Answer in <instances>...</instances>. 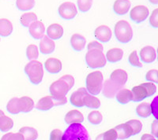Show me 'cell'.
<instances>
[{
    "label": "cell",
    "mask_w": 158,
    "mask_h": 140,
    "mask_svg": "<svg viewBox=\"0 0 158 140\" xmlns=\"http://www.w3.org/2000/svg\"><path fill=\"white\" fill-rule=\"evenodd\" d=\"M86 40L80 34H74L70 38V44L75 51H81L85 48Z\"/></svg>",
    "instance_id": "ffe728a7"
},
{
    "label": "cell",
    "mask_w": 158,
    "mask_h": 140,
    "mask_svg": "<svg viewBox=\"0 0 158 140\" xmlns=\"http://www.w3.org/2000/svg\"><path fill=\"white\" fill-rule=\"evenodd\" d=\"M141 140H156V138H154L152 135H149V134H144V135L141 137Z\"/></svg>",
    "instance_id": "681fc988"
},
{
    "label": "cell",
    "mask_w": 158,
    "mask_h": 140,
    "mask_svg": "<svg viewBox=\"0 0 158 140\" xmlns=\"http://www.w3.org/2000/svg\"><path fill=\"white\" fill-rule=\"evenodd\" d=\"M152 128H151V130H152V133H153V135H154L155 137H157L158 135V131H157V128H158V122L156 120H154L153 123H152V126H151Z\"/></svg>",
    "instance_id": "c3c4849f"
},
{
    "label": "cell",
    "mask_w": 158,
    "mask_h": 140,
    "mask_svg": "<svg viewBox=\"0 0 158 140\" xmlns=\"http://www.w3.org/2000/svg\"><path fill=\"white\" fill-rule=\"evenodd\" d=\"M126 124H127V125L130 127V128H131L132 135H137V134H138V133L142 131V124L139 120H129V121H127Z\"/></svg>",
    "instance_id": "d590c367"
},
{
    "label": "cell",
    "mask_w": 158,
    "mask_h": 140,
    "mask_svg": "<svg viewBox=\"0 0 158 140\" xmlns=\"http://www.w3.org/2000/svg\"><path fill=\"white\" fill-rule=\"evenodd\" d=\"M131 93H132V100L135 103L141 102V101L144 100L146 98L148 97L147 91L141 84L133 88V89L131 91Z\"/></svg>",
    "instance_id": "44dd1931"
},
{
    "label": "cell",
    "mask_w": 158,
    "mask_h": 140,
    "mask_svg": "<svg viewBox=\"0 0 158 140\" xmlns=\"http://www.w3.org/2000/svg\"><path fill=\"white\" fill-rule=\"evenodd\" d=\"M60 79L63 80H64L65 82L67 83V84H68L69 88H70V89L73 88V86H74V77L72 76L65 75V76H62Z\"/></svg>",
    "instance_id": "bcb514c9"
},
{
    "label": "cell",
    "mask_w": 158,
    "mask_h": 140,
    "mask_svg": "<svg viewBox=\"0 0 158 140\" xmlns=\"http://www.w3.org/2000/svg\"><path fill=\"white\" fill-rule=\"evenodd\" d=\"M123 56V51L119 48H112L107 51L106 60L110 63H115L121 61Z\"/></svg>",
    "instance_id": "603a6c76"
},
{
    "label": "cell",
    "mask_w": 158,
    "mask_h": 140,
    "mask_svg": "<svg viewBox=\"0 0 158 140\" xmlns=\"http://www.w3.org/2000/svg\"><path fill=\"white\" fill-rule=\"evenodd\" d=\"M114 129L116 131L117 138H118V139H127V138H130L132 135L131 128H130V127L126 123L125 124H121L119 125H117Z\"/></svg>",
    "instance_id": "7402d4cb"
},
{
    "label": "cell",
    "mask_w": 158,
    "mask_h": 140,
    "mask_svg": "<svg viewBox=\"0 0 158 140\" xmlns=\"http://www.w3.org/2000/svg\"><path fill=\"white\" fill-rule=\"evenodd\" d=\"M158 71L156 69L149 70L146 75V80L152 83L157 84L158 83Z\"/></svg>",
    "instance_id": "b9f144b4"
},
{
    "label": "cell",
    "mask_w": 158,
    "mask_h": 140,
    "mask_svg": "<svg viewBox=\"0 0 158 140\" xmlns=\"http://www.w3.org/2000/svg\"><path fill=\"white\" fill-rule=\"evenodd\" d=\"M149 24L154 28L158 27V9H155L152 13L149 18Z\"/></svg>",
    "instance_id": "ee69618b"
},
{
    "label": "cell",
    "mask_w": 158,
    "mask_h": 140,
    "mask_svg": "<svg viewBox=\"0 0 158 140\" xmlns=\"http://www.w3.org/2000/svg\"><path fill=\"white\" fill-rule=\"evenodd\" d=\"M16 5L19 10H29L34 7L35 0H17Z\"/></svg>",
    "instance_id": "836d02e7"
},
{
    "label": "cell",
    "mask_w": 158,
    "mask_h": 140,
    "mask_svg": "<svg viewBox=\"0 0 158 140\" xmlns=\"http://www.w3.org/2000/svg\"><path fill=\"white\" fill-rule=\"evenodd\" d=\"M136 113L142 118H146L152 113L150 105L147 103H142L138 105L136 108Z\"/></svg>",
    "instance_id": "f546056e"
},
{
    "label": "cell",
    "mask_w": 158,
    "mask_h": 140,
    "mask_svg": "<svg viewBox=\"0 0 158 140\" xmlns=\"http://www.w3.org/2000/svg\"><path fill=\"white\" fill-rule=\"evenodd\" d=\"M26 56L27 58L30 61L35 60L39 57V51H38V47L34 44H30L27 47L26 49Z\"/></svg>",
    "instance_id": "8d00e7d4"
},
{
    "label": "cell",
    "mask_w": 158,
    "mask_h": 140,
    "mask_svg": "<svg viewBox=\"0 0 158 140\" xmlns=\"http://www.w3.org/2000/svg\"><path fill=\"white\" fill-rule=\"evenodd\" d=\"M88 91H87L85 88H79L78 90L74 91L70 96V103L75 107H83L84 106L83 99H84L85 96L88 95Z\"/></svg>",
    "instance_id": "7c38bea8"
},
{
    "label": "cell",
    "mask_w": 158,
    "mask_h": 140,
    "mask_svg": "<svg viewBox=\"0 0 158 140\" xmlns=\"http://www.w3.org/2000/svg\"><path fill=\"white\" fill-rule=\"evenodd\" d=\"M4 115V113H3V111H2V110H0V117H2V116H3Z\"/></svg>",
    "instance_id": "816d5d0a"
},
{
    "label": "cell",
    "mask_w": 158,
    "mask_h": 140,
    "mask_svg": "<svg viewBox=\"0 0 158 140\" xmlns=\"http://www.w3.org/2000/svg\"><path fill=\"white\" fill-rule=\"evenodd\" d=\"M121 88H122V86L117 84L110 79L107 80L104 83V85L102 87L103 95L106 98H108V99L114 98V96H115L117 92L120 90Z\"/></svg>",
    "instance_id": "9c48e42d"
},
{
    "label": "cell",
    "mask_w": 158,
    "mask_h": 140,
    "mask_svg": "<svg viewBox=\"0 0 158 140\" xmlns=\"http://www.w3.org/2000/svg\"><path fill=\"white\" fill-rule=\"evenodd\" d=\"M62 140H90L86 128L80 123L70 124L62 136Z\"/></svg>",
    "instance_id": "7a4b0ae2"
},
{
    "label": "cell",
    "mask_w": 158,
    "mask_h": 140,
    "mask_svg": "<svg viewBox=\"0 0 158 140\" xmlns=\"http://www.w3.org/2000/svg\"><path fill=\"white\" fill-rule=\"evenodd\" d=\"M141 85L143 86L144 88H146V91H147L148 97L152 96V95H153L156 93V87L154 84H153V83H144V84H142Z\"/></svg>",
    "instance_id": "7bdbcfd3"
},
{
    "label": "cell",
    "mask_w": 158,
    "mask_h": 140,
    "mask_svg": "<svg viewBox=\"0 0 158 140\" xmlns=\"http://www.w3.org/2000/svg\"><path fill=\"white\" fill-rule=\"evenodd\" d=\"M116 100L120 104L125 105L132 101V93L128 89H121L115 95Z\"/></svg>",
    "instance_id": "484cf974"
},
{
    "label": "cell",
    "mask_w": 158,
    "mask_h": 140,
    "mask_svg": "<svg viewBox=\"0 0 158 140\" xmlns=\"http://www.w3.org/2000/svg\"><path fill=\"white\" fill-rule=\"evenodd\" d=\"M115 36L121 43H127L133 38V30L127 21L121 20L115 25Z\"/></svg>",
    "instance_id": "5b68a950"
},
{
    "label": "cell",
    "mask_w": 158,
    "mask_h": 140,
    "mask_svg": "<svg viewBox=\"0 0 158 140\" xmlns=\"http://www.w3.org/2000/svg\"><path fill=\"white\" fill-rule=\"evenodd\" d=\"M6 110L11 114H18L21 113L20 110V103L18 98H13L8 102L6 106Z\"/></svg>",
    "instance_id": "1f68e13d"
},
{
    "label": "cell",
    "mask_w": 158,
    "mask_h": 140,
    "mask_svg": "<svg viewBox=\"0 0 158 140\" xmlns=\"http://www.w3.org/2000/svg\"><path fill=\"white\" fill-rule=\"evenodd\" d=\"M149 1L152 4H154V5H157L158 4V0H149Z\"/></svg>",
    "instance_id": "f907efd6"
},
{
    "label": "cell",
    "mask_w": 158,
    "mask_h": 140,
    "mask_svg": "<svg viewBox=\"0 0 158 140\" xmlns=\"http://www.w3.org/2000/svg\"><path fill=\"white\" fill-rule=\"evenodd\" d=\"M63 132L59 129H54L51 132L50 140H62Z\"/></svg>",
    "instance_id": "f6af8a7d"
},
{
    "label": "cell",
    "mask_w": 158,
    "mask_h": 140,
    "mask_svg": "<svg viewBox=\"0 0 158 140\" xmlns=\"http://www.w3.org/2000/svg\"><path fill=\"white\" fill-rule=\"evenodd\" d=\"M131 8L129 0H115L113 5L114 12L118 15H124L128 13Z\"/></svg>",
    "instance_id": "e0dca14e"
},
{
    "label": "cell",
    "mask_w": 158,
    "mask_h": 140,
    "mask_svg": "<svg viewBox=\"0 0 158 140\" xmlns=\"http://www.w3.org/2000/svg\"><path fill=\"white\" fill-rule=\"evenodd\" d=\"M102 114H101L100 112L92 111L89 113L88 120L90 124H94V125H97V124H100L102 122Z\"/></svg>",
    "instance_id": "e575fe53"
},
{
    "label": "cell",
    "mask_w": 158,
    "mask_h": 140,
    "mask_svg": "<svg viewBox=\"0 0 158 140\" xmlns=\"http://www.w3.org/2000/svg\"><path fill=\"white\" fill-rule=\"evenodd\" d=\"M14 126L12 119L7 116H2L0 117V131L2 132H6L10 130Z\"/></svg>",
    "instance_id": "d6a6232c"
},
{
    "label": "cell",
    "mask_w": 158,
    "mask_h": 140,
    "mask_svg": "<svg viewBox=\"0 0 158 140\" xmlns=\"http://www.w3.org/2000/svg\"><path fill=\"white\" fill-rule=\"evenodd\" d=\"M20 110L22 113H29L34 108V102L31 98L24 96L19 99Z\"/></svg>",
    "instance_id": "4316f807"
},
{
    "label": "cell",
    "mask_w": 158,
    "mask_h": 140,
    "mask_svg": "<svg viewBox=\"0 0 158 140\" xmlns=\"http://www.w3.org/2000/svg\"><path fill=\"white\" fill-rule=\"evenodd\" d=\"M117 133L114 128L108 130L105 132L102 133L97 137L96 140H116Z\"/></svg>",
    "instance_id": "74e56055"
},
{
    "label": "cell",
    "mask_w": 158,
    "mask_h": 140,
    "mask_svg": "<svg viewBox=\"0 0 158 140\" xmlns=\"http://www.w3.org/2000/svg\"><path fill=\"white\" fill-rule=\"evenodd\" d=\"M149 14V9L145 6H136L131 10L130 18L135 23L139 24L144 21L148 18Z\"/></svg>",
    "instance_id": "ba28073f"
},
{
    "label": "cell",
    "mask_w": 158,
    "mask_h": 140,
    "mask_svg": "<svg viewBox=\"0 0 158 140\" xmlns=\"http://www.w3.org/2000/svg\"><path fill=\"white\" fill-rule=\"evenodd\" d=\"M94 36L96 39H97L101 43H107L111 40L112 33L109 27L106 25H101L95 29Z\"/></svg>",
    "instance_id": "8fae6325"
},
{
    "label": "cell",
    "mask_w": 158,
    "mask_h": 140,
    "mask_svg": "<svg viewBox=\"0 0 158 140\" xmlns=\"http://www.w3.org/2000/svg\"><path fill=\"white\" fill-rule=\"evenodd\" d=\"M140 58L145 63H152L156 60V50L153 47L147 46L140 50Z\"/></svg>",
    "instance_id": "4fadbf2b"
},
{
    "label": "cell",
    "mask_w": 158,
    "mask_h": 140,
    "mask_svg": "<svg viewBox=\"0 0 158 140\" xmlns=\"http://www.w3.org/2000/svg\"><path fill=\"white\" fill-rule=\"evenodd\" d=\"M47 36L51 40H59L63 36V28L59 24H52L47 29Z\"/></svg>",
    "instance_id": "9a60e30c"
},
{
    "label": "cell",
    "mask_w": 158,
    "mask_h": 140,
    "mask_svg": "<svg viewBox=\"0 0 158 140\" xmlns=\"http://www.w3.org/2000/svg\"><path fill=\"white\" fill-rule=\"evenodd\" d=\"M53 106H55L54 102L51 95L40 99L38 101L37 104L36 105V109L42 111H47V110H51Z\"/></svg>",
    "instance_id": "d4e9b609"
},
{
    "label": "cell",
    "mask_w": 158,
    "mask_h": 140,
    "mask_svg": "<svg viewBox=\"0 0 158 140\" xmlns=\"http://www.w3.org/2000/svg\"><path fill=\"white\" fill-rule=\"evenodd\" d=\"M83 103H84V106L90 108V109H98L101 106V102L95 96L90 95L88 94L85 95L83 99Z\"/></svg>",
    "instance_id": "f1b7e54d"
},
{
    "label": "cell",
    "mask_w": 158,
    "mask_h": 140,
    "mask_svg": "<svg viewBox=\"0 0 158 140\" xmlns=\"http://www.w3.org/2000/svg\"><path fill=\"white\" fill-rule=\"evenodd\" d=\"M37 21V16L34 13H25L22 15L20 18V22L23 25L24 27H29V25L33 22Z\"/></svg>",
    "instance_id": "4dcf8cb0"
},
{
    "label": "cell",
    "mask_w": 158,
    "mask_h": 140,
    "mask_svg": "<svg viewBox=\"0 0 158 140\" xmlns=\"http://www.w3.org/2000/svg\"><path fill=\"white\" fill-rule=\"evenodd\" d=\"M92 49H98V50H103L104 47H103V46L100 43L97 41H94L89 43L88 45V50H92Z\"/></svg>",
    "instance_id": "7dc6e473"
},
{
    "label": "cell",
    "mask_w": 158,
    "mask_h": 140,
    "mask_svg": "<svg viewBox=\"0 0 158 140\" xmlns=\"http://www.w3.org/2000/svg\"><path fill=\"white\" fill-rule=\"evenodd\" d=\"M56 48L55 42L47 36H44L40 43V51L44 54H52Z\"/></svg>",
    "instance_id": "5bb4252c"
},
{
    "label": "cell",
    "mask_w": 158,
    "mask_h": 140,
    "mask_svg": "<svg viewBox=\"0 0 158 140\" xmlns=\"http://www.w3.org/2000/svg\"><path fill=\"white\" fill-rule=\"evenodd\" d=\"M77 7L81 12H87L93 5V0H77Z\"/></svg>",
    "instance_id": "f35d334b"
},
{
    "label": "cell",
    "mask_w": 158,
    "mask_h": 140,
    "mask_svg": "<svg viewBox=\"0 0 158 140\" xmlns=\"http://www.w3.org/2000/svg\"><path fill=\"white\" fill-rule=\"evenodd\" d=\"M87 65L91 68H101L105 66L107 62L103 50L98 49H92L85 55Z\"/></svg>",
    "instance_id": "8992f818"
},
{
    "label": "cell",
    "mask_w": 158,
    "mask_h": 140,
    "mask_svg": "<svg viewBox=\"0 0 158 140\" xmlns=\"http://www.w3.org/2000/svg\"><path fill=\"white\" fill-rule=\"evenodd\" d=\"M29 32L30 36L35 40L42 39L44 36L45 27L41 21H36L29 26Z\"/></svg>",
    "instance_id": "30bf717a"
},
{
    "label": "cell",
    "mask_w": 158,
    "mask_h": 140,
    "mask_svg": "<svg viewBox=\"0 0 158 140\" xmlns=\"http://www.w3.org/2000/svg\"><path fill=\"white\" fill-rule=\"evenodd\" d=\"M0 41H1V39H0Z\"/></svg>",
    "instance_id": "f5cc1de1"
},
{
    "label": "cell",
    "mask_w": 158,
    "mask_h": 140,
    "mask_svg": "<svg viewBox=\"0 0 158 140\" xmlns=\"http://www.w3.org/2000/svg\"><path fill=\"white\" fill-rule=\"evenodd\" d=\"M58 11L59 16L65 20L74 19L77 14V10L75 4L70 2H66L61 4L59 6Z\"/></svg>",
    "instance_id": "52a82bcc"
},
{
    "label": "cell",
    "mask_w": 158,
    "mask_h": 140,
    "mask_svg": "<svg viewBox=\"0 0 158 140\" xmlns=\"http://www.w3.org/2000/svg\"><path fill=\"white\" fill-rule=\"evenodd\" d=\"M1 140H24L23 135L18 133H6L2 137Z\"/></svg>",
    "instance_id": "60d3db41"
},
{
    "label": "cell",
    "mask_w": 158,
    "mask_h": 140,
    "mask_svg": "<svg viewBox=\"0 0 158 140\" xmlns=\"http://www.w3.org/2000/svg\"><path fill=\"white\" fill-rule=\"evenodd\" d=\"M128 61L132 66L138 67V68H142V63L139 61V58H138L136 50H134L133 52L130 54L129 58H128Z\"/></svg>",
    "instance_id": "ab89813d"
},
{
    "label": "cell",
    "mask_w": 158,
    "mask_h": 140,
    "mask_svg": "<svg viewBox=\"0 0 158 140\" xmlns=\"http://www.w3.org/2000/svg\"><path fill=\"white\" fill-rule=\"evenodd\" d=\"M64 120L66 123L68 124H74V123H81L84 121V116L78 110H70L66 114Z\"/></svg>",
    "instance_id": "d6986e66"
},
{
    "label": "cell",
    "mask_w": 158,
    "mask_h": 140,
    "mask_svg": "<svg viewBox=\"0 0 158 140\" xmlns=\"http://www.w3.org/2000/svg\"><path fill=\"white\" fill-rule=\"evenodd\" d=\"M70 88L68 84L63 80L59 79L51 84L49 91L55 106H62L67 103V99L66 95Z\"/></svg>",
    "instance_id": "6da1fadb"
},
{
    "label": "cell",
    "mask_w": 158,
    "mask_h": 140,
    "mask_svg": "<svg viewBox=\"0 0 158 140\" xmlns=\"http://www.w3.org/2000/svg\"><path fill=\"white\" fill-rule=\"evenodd\" d=\"M23 135L24 140H36L38 137V132L35 128L31 127H23L19 130Z\"/></svg>",
    "instance_id": "83f0119b"
},
{
    "label": "cell",
    "mask_w": 158,
    "mask_h": 140,
    "mask_svg": "<svg viewBox=\"0 0 158 140\" xmlns=\"http://www.w3.org/2000/svg\"><path fill=\"white\" fill-rule=\"evenodd\" d=\"M103 74L100 71L90 72L86 77V91L92 95L101 93L103 87Z\"/></svg>",
    "instance_id": "277c9868"
},
{
    "label": "cell",
    "mask_w": 158,
    "mask_h": 140,
    "mask_svg": "<svg viewBox=\"0 0 158 140\" xmlns=\"http://www.w3.org/2000/svg\"><path fill=\"white\" fill-rule=\"evenodd\" d=\"M13 24L10 21L2 18L0 19V36L7 37L13 33Z\"/></svg>",
    "instance_id": "cb8c5ba5"
},
{
    "label": "cell",
    "mask_w": 158,
    "mask_h": 140,
    "mask_svg": "<svg viewBox=\"0 0 158 140\" xmlns=\"http://www.w3.org/2000/svg\"><path fill=\"white\" fill-rule=\"evenodd\" d=\"M45 69L49 73L56 74L62 70V63L57 58H48L44 63Z\"/></svg>",
    "instance_id": "2e32d148"
},
{
    "label": "cell",
    "mask_w": 158,
    "mask_h": 140,
    "mask_svg": "<svg viewBox=\"0 0 158 140\" xmlns=\"http://www.w3.org/2000/svg\"><path fill=\"white\" fill-rule=\"evenodd\" d=\"M25 72L29 76L31 83H32L33 84H39L43 80V65L40 61L36 60L30 61L25 65Z\"/></svg>",
    "instance_id": "3957f363"
},
{
    "label": "cell",
    "mask_w": 158,
    "mask_h": 140,
    "mask_svg": "<svg viewBox=\"0 0 158 140\" xmlns=\"http://www.w3.org/2000/svg\"><path fill=\"white\" fill-rule=\"evenodd\" d=\"M110 80L115 82L117 84L123 86L127 81V73L123 69H116L111 72L110 76Z\"/></svg>",
    "instance_id": "ac0fdd59"
}]
</instances>
